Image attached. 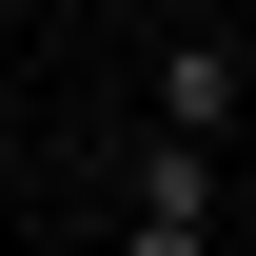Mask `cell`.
Wrapping results in <instances>:
<instances>
[{
    "mask_svg": "<svg viewBox=\"0 0 256 256\" xmlns=\"http://www.w3.org/2000/svg\"><path fill=\"white\" fill-rule=\"evenodd\" d=\"M236 60H256V0H236Z\"/></svg>",
    "mask_w": 256,
    "mask_h": 256,
    "instance_id": "277c9868",
    "label": "cell"
},
{
    "mask_svg": "<svg viewBox=\"0 0 256 256\" xmlns=\"http://www.w3.org/2000/svg\"><path fill=\"white\" fill-rule=\"evenodd\" d=\"M236 118H256L236 20H178V40H158V118H138V138H217V158H236Z\"/></svg>",
    "mask_w": 256,
    "mask_h": 256,
    "instance_id": "6da1fadb",
    "label": "cell"
},
{
    "mask_svg": "<svg viewBox=\"0 0 256 256\" xmlns=\"http://www.w3.org/2000/svg\"><path fill=\"white\" fill-rule=\"evenodd\" d=\"M98 256H236V217H98Z\"/></svg>",
    "mask_w": 256,
    "mask_h": 256,
    "instance_id": "3957f363",
    "label": "cell"
},
{
    "mask_svg": "<svg viewBox=\"0 0 256 256\" xmlns=\"http://www.w3.org/2000/svg\"><path fill=\"white\" fill-rule=\"evenodd\" d=\"M118 217H236V158L217 138H118Z\"/></svg>",
    "mask_w": 256,
    "mask_h": 256,
    "instance_id": "7a4b0ae2",
    "label": "cell"
}]
</instances>
